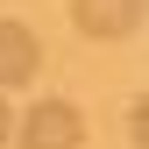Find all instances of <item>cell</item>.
<instances>
[{
    "mask_svg": "<svg viewBox=\"0 0 149 149\" xmlns=\"http://www.w3.org/2000/svg\"><path fill=\"white\" fill-rule=\"evenodd\" d=\"M14 135H22V149H85V121L71 100H36Z\"/></svg>",
    "mask_w": 149,
    "mask_h": 149,
    "instance_id": "1",
    "label": "cell"
},
{
    "mask_svg": "<svg viewBox=\"0 0 149 149\" xmlns=\"http://www.w3.org/2000/svg\"><path fill=\"white\" fill-rule=\"evenodd\" d=\"M71 22L92 43H128L135 22H142V0H71Z\"/></svg>",
    "mask_w": 149,
    "mask_h": 149,
    "instance_id": "2",
    "label": "cell"
},
{
    "mask_svg": "<svg viewBox=\"0 0 149 149\" xmlns=\"http://www.w3.org/2000/svg\"><path fill=\"white\" fill-rule=\"evenodd\" d=\"M36 64H43L36 29H29V22H0V92H7V85H29Z\"/></svg>",
    "mask_w": 149,
    "mask_h": 149,
    "instance_id": "3",
    "label": "cell"
},
{
    "mask_svg": "<svg viewBox=\"0 0 149 149\" xmlns=\"http://www.w3.org/2000/svg\"><path fill=\"white\" fill-rule=\"evenodd\" d=\"M14 135V114H7V100H0V142H7Z\"/></svg>",
    "mask_w": 149,
    "mask_h": 149,
    "instance_id": "4",
    "label": "cell"
}]
</instances>
